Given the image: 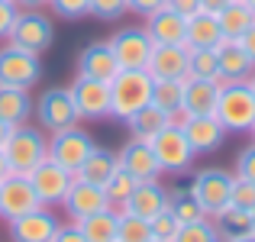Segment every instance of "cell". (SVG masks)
Masks as SVG:
<instances>
[{
  "label": "cell",
  "mask_w": 255,
  "mask_h": 242,
  "mask_svg": "<svg viewBox=\"0 0 255 242\" xmlns=\"http://www.w3.org/2000/svg\"><path fill=\"white\" fill-rule=\"evenodd\" d=\"M152 100V75L145 68H120L110 81V117L126 123L139 107Z\"/></svg>",
  "instance_id": "1"
},
{
  "label": "cell",
  "mask_w": 255,
  "mask_h": 242,
  "mask_svg": "<svg viewBox=\"0 0 255 242\" xmlns=\"http://www.w3.org/2000/svg\"><path fill=\"white\" fill-rule=\"evenodd\" d=\"M0 152H3V158H6L10 174H29L39 161L49 155V136H45L39 126H29V123L13 126L6 142L0 145Z\"/></svg>",
  "instance_id": "2"
},
{
  "label": "cell",
  "mask_w": 255,
  "mask_h": 242,
  "mask_svg": "<svg viewBox=\"0 0 255 242\" xmlns=\"http://www.w3.org/2000/svg\"><path fill=\"white\" fill-rule=\"evenodd\" d=\"M213 117L220 120L226 132H249L255 126V94L246 81L220 84V97L213 107Z\"/></svg>",
  "instance_id": "3"
},
{
  "label": "cell",
  "mask_w": 255,
  "mask_h": 242,
  "mask_svg": "<svg viewBox=\"0 0 255 242\" xmlns=\"http://www.w3.org/2000/svg\"><path fill=\"white\" fill-rule=\"evenodd\" d=\"M32 117L39 120V129L42 132H62L68 126H78L81 113L75 107V97H71L68 87H49V91L39 94V100L32 104Z\"/></svg>",
  "instance_id": "4"
},
{
  "label": "cell",
  "mask_w": 255,
  "mask_h": 242,
  "mask_svg": "<svg viewBox=\"0 0 255 242\" xmlns=\"http://www.w3.org/2000/svg\"><path fill=\"white\" fill-rule=\"evenodd\" d=\"M6 42L23 49V52H32V55H42L55 42V23L42 10H19Z\"/></svg>",
  "instance_id": "5"
},
{
  "label": "cell",
  "mask_w": 255,
  "mask_h": 242,
  "mask_svg": "<svg viewBox=\"0 0 255 242\" xmlns=\"http://www.w3.org/2000/svg\"><path fill=\"white\" fill-rule=\"evenodd\" d=\"M233 178H236L233 171L210 165V168H200V171L191 174V184H187V191L197 197V204L207 210V217H217V213L223 210L226 204H230Z\"/></svg>",
  "instance_id": "6"
},
{
  "label": "cell",
  "mask_w": 255,
  "mask_h": 242,
  "mask_svg": "<svg viewBox=\"0 0 255 242\" xmlns=\"http://www.w3.org/2000/svg\"><path fill=\"white\" fill-rule=\"evenodd\" d=\"M26 178H29V184H32V191H36L39 204H42V207H52V210H55V207H62L68 187L75 184V171H68L65 165H58V161L49 158V155L39 161V165L32 168Z\"/></svg>",
  "instance_id": "7"
},
{
  "label": "cell",
  "mask_w": 255,
  "mask_h": 242,
  "mask_svg": "<svg viewBox=\"0 0 255 242\" xmlns=\"http://www.w3.org/2000/svg\"><path fill=\"white\" fill-rule=\"evenodd\" d=\"M149 142H152V152H155V158H158L162 174H184V171H191L194 158H197L194 149L187 145V139H184V132H181L178 123H168L162 132H155Z\"/></svg>",
  "instance_id": "8"
},
{
  "label": "cell",
  "mask_w": 255,
  "mask_h": 242,
  "mask_svg": "<svg viewBox=\"0 0 255 242\" xmlns=\"http://www.w3.org/2000/svg\"><path fill=\"white\" fill-rule=\"evenodd\" d=\"M39 81H42V58L32 55V52L16 49V45H10V42L0 45V84L29 91Z\"/></svg>",
  "instance_id": "9"
},
{
  "label": "cell",
  "mask_w": 255,
  "mask_h": 242,
  "mask_svg": "<svg viewBox=\"0 0 255 242\" xmlns=\"http://www.w3.org/2000/svg\"><path fill=\"white\" fill-rule=\"evenodd\" d=\"M94 136L81 126H68L62 132H52L49 136V158H55L58 165H65L68 171H78L84 165V158L94 152Z\"/></svg>",
  "instance_id": "10"
},
{
  "label": "cell",
  "mask_w": 255,
  "mask_h": 242,
  "mask_svg": "<svg viewBox=\"0 0 255 242\" xmlns=\"http://www.w3.org/2000/svg\"><path fill=\"white\" fill-rule=\"evenodd\" d=\"M174 123L181 126L187 145L194 149V155H213L220 145L226 142V129L220 126V120L213 113H197V117H178Z\"/></svg>",
  "instance_id": "11"
},
{
  "label": "cell",
  "mask_w": 255,
  "mask_h": 242,
  "mask_svg": "<svg viewBox=\"0 0 255 242\" xmlns=\"http://www.w3.org/2000/svg\"><path fill=\"white\" fill-rule=\"evenodd\" d=\"M107 42H110L120 68H145V65H149L152 39L142 26H123V29H117Z\"/></svg>",
  "instance_id": "12"
},
{
  "label": "cell",
  "mask_w": 255,
  "mask_h": 242,
  "mask_svg": "<svg viewBox=\"0 0 255 242\" xmlns=\"http://www.w3.org/2000/svg\"><path fill=\"white\" fill-rule=\"evenodd\" d=\"M36 207H42V204H39V197H36V191H32L26 174H6L0 181V217L6 223L23 217V213H29V210H36Z\"/></svg>",
  "instance_id": "13"
},
{
  "label": "cell",
  "mask_w": 255,
  "mask_h": 242,
  "mask_svg": "<svg viewBox=\"0 0 255 242\" xmlns=\"http://www.w3.org/2000/svg\"><path fill=\"white\" fill-rule=\"evenodd\" d=\"M75 107L81 113V120H104L110 117V84L107 81H94V78H75V84L68 87Z\"/></svg>",
  "instance_id": "14"
},
{
  "label": "cell",
  "mask_w": 255,
  "mask_h": 242,
  "mask_svg": "<svg viewBox=\"0 0 255 242\" xmlns=\"http://www.w3.org/2000/svg\"><path fill=\"white\" fill-rule=\"evenodd\" d=\"M58 223L52 207H36V210L23 213V217L10 220V239L13 242H52Z\"/></svg>",
  "instance_id": "15"
},
{
  "label": "cell",
  "mask_w": 255,
  "mask_h": 242,
  "mask_svg": "<svg viewBox=\"0 0 255 242\" xmlns=\"http://www.w3.org/2000/svg\"><path fill=\"white\" fill-rule=\"evenodd\" d=\"M117 161L132 181H152V178L162 174L158 158H155V152H152V142H145V139H132L129 136L123 142V149L117 152Z\"/></svg>",
  "instance_id": "16"
},
{
  "label": "cell",
  "mask_w": 255,
  "mask_h": 242,
  "mask_svg": "<svg viewBox=\"0 0 255 242\" xmlns=\"http://www.w3.org/2000/svg\"><path fill=\"white\" fill-rule=\"evenodd\" d=\"M117 71H120V62L107 39H97V42L84 45L78 52V75L81 78H94V81H107L110 84L117 78Z\"/></svg>",
  "instance_id": "17"
},
{
  "label": "cell",
  "mask_w": 255,
  "mask_h": 242,
  "mask_svg": "<svg viewBox=\"0 0 255 242\" xmlns=\"http://www.w3.org/2000/svg\"><path fill=\"white\" fill-rule=\"evenodd\" d=\"M107 207V194H104V187L100 184H87V181L81 178H75V184L68 187V194H65V200H62V210L68 213V220H84V217H91V213H97V210H104Z\"/></svg>",
  "instance_id": "18"
},
{
  "label": "cell",
  "mask_w": 255,
  "mask_h": 242,
  "mask_svg": "<svg viewBox=\"0 0 255 242\" xmlns=\"http://www.w3.org/2000/svg\"><path fill=\"white\" fill-rule=\"evenodd\" d=\"M255 71V62L239 49L236 39H223L217 45V81L233 84V81H249Z\"/></svg>",
  "instance_id": "19"
},
{
  "label": "cell",
  "mask_w": 255,
  "mask_h": 242,
  "mask_svg": "<svg viewBox=\"0 0 255 242\" xmlns=\"http://www.w3.org/2000/svg\"><path fill=\"white\" fill-rule=\"evenodd\" d=\"M184 26H187V19L181 13H174L171 6H162V10L145 16L142 29L149 32L152 45H184Z\"/></svg>",
  "instance_id": "20"
},
{
  "label": "cell",
  "mask_w": 255,
  "mask_h": 242,
  "mask_svg": "<svg viewBox=\"0 0 255 242\" xmlns=\"http://www.w3.org/2000/svg\"><path fill=\"white\" fill-rule=\"evenodd\" d=\"M165 207H168V187H165L158 178L136 181L129 200H126V210L136 213V217H142V220H152L155 213H162Z\"/></svg>",
  "instance_id": "21"
},
{
  "label": "cell",
  "mask_w": 255,
  "mask_h": 242,
  "mask_svg": "<svg viewBox=\"0 0 255 242\" xmlns=\"http://www.w3.org/2000/svg\"><path fill=\"white\" fill-rule=\"evenodd\" d=\"M220 97V81L210 78H184V100H181V117H197L213 113Z\"/></svg>",
  "instance_id": "22"
},
{
  "label": "cell",
  "mask_w": 255,
  "mask_h": 242,
  "mask_svg": "<svg viewBox=\"0 0 255 242\" xmlns=\"http://www.w3.org/2000/svg\"><path fill=\"white\" fill-rule=\"evenodd\" d=\"M223 39L226 36L217 23V13L197 10L194 16H187V26H184V45L187 49H217Z\"/></svg>",
  "instance_id": "23"
},
{
  "label": "cell",
  "mask_w": 255,
  "mask_h": 242,
  "mask_svg": "<svg viewBox=\"0 0 255 242\" xmlns=\"http://www.w3.org/2000/svg\"><path fill=\"white\" fill-rule=\"evenodd\" d=\"M145 71L152 78H187V45H152Z\"/></svg>",
  "instance_id": "24"
},
{
  "label": "cell",
  "mask_w": 255,
  "mask_h": 242,
  "mask_svg": "<svg viewBox=\"0 0 255 242\" xmlns=\"http://www.w3.org/2000/svg\"><path fill=\"white\" fill-rule=\"evenodd\" d=\"M32 104H36V100L29 97V91L0 84V120H3L6 126L29 123V120H32Z\"/></svg>",
  "instance_id": "25"
},
{
  "label": "cell",
  "mask_w": 255,
  "mask_h": 242,
  "mask_svg": "<svg viewBox=\"0 0 255 242\" xmlns=\"http://www.w3.org/2000/svg\"><path fill=\"white\" fill-rule=\"evenodd\" d=\"M168 123H174V120L162 110V107L145 104V107H139V110L126 120V129H129L132 139H145V142H149V139L155 136V132H162Z\"/></svg>",
  "instance_id": "26"
},
{
  "label": "cell",
  "mask_w": 255,
  "mask_h": 242,
  "mask_svg": "<svg viewBox=\"0 0 255 242\" xmlns=\"http://www.w3.org/2000/svg\"><path fill=\"white\" fill-rule=\"evenodd\" d=\"M120 168V161H117V152H110V149H100V145H94V152L84 158V165L75 171V178H81L87 181V184H100L104 187L107 181L113 178V171Z\"/></svg>",
  "instance_id": "27"
},
{
  "label": "cell",
  "mask_w": 255,
  "mask_h": 242,
  "mask_svg": "<svg viewBox=\"0 0 255 242\" xmlns=\"http://www.w3.org/2000/svg\"><path fill=\"white\" fill-rule=\"evenodd\" d=\"M78 226H81V233H84L87 242H117L120 213L110 210V207H104V210H97V213H91V217L78 220Z\"/></svg>",
  "instance_id": "28"
},
{
  "label": "cell",
  "mask_w": 255,
  "mask_h": 242,
  "mask_svg": "<svg viewBox=\"0 0 255 242\" xmlns=\"http://www.w3.org/2000/svg\"><path fill=\"white\" fill-rule=\"evenodd\" d=\"M181 100H184V78H152V100L162 107L171 120L181 117Z\"/></svg>",
  "instance_id": "29"
},
{
  "label": "cell",
  "mask_w": 255,
  "mask_h": 242,
  "mask_svg": "<svg viewBox=\"0 0 255 242\" xmlns=\"http://www.w3.org/2000/svg\"><path fill=\"white\" fill-rule=\"evenodd\" d=\"M217 23H220V29H223L226 39H239L255 23V13L246 6V0H230V3L217 13Z\"/></svg>",
  "instance_id": "30"
},
{
  "label": "cell",
  "mask_w": 255,
  "mask_h": 242,
  "mask_svg": "<svg viewBox=\"0 0 255 242\" xmlns=\"http://www.w3.org/2000/svg\"><path fill=\"white\" fill-rule=\"evenodd\" d=\"M213 226H217L220 239H236V236H246V233H252V223H249V210H239V207H230L226 204L223 210L217 213V217H210Z\"/></svg>",
  "instance_id": "31"
},
{
  "label": "cell",
  "mask_w": 255,
  "mask_h": 242,
  "mask_svg": "<svg viewBox=\"0 0 255 242\" xmlns=\"http://www.w3.org/2000/svg\"><path fill=\"white\" fill-rule=\"evenodd\" d=\"M168 210L174 213V220H178L181 226L207 220V210L197 204V197H194L187 187H174V191H168Z\"/></svg>",
  "instance_id": "32"
},
{
  "label": "cell",
  "mask_w": 255,
  "mask_h": 242,
  "mask_svg": "<svg viewBox=\"0 0 255 242\" xmlns=\"http://www.w3.org/2000/svg\"><path fill=\"white\" fill-rule=\"evenodd\" d=\"M132 187H136V181L129 178V174L123 171V168H117L113 171V178L104 184V194H107V207L110 210H126V200H129V194H132Z\"/></svg>",
  "instance_id": "33"
},
{
  "label": "cell",
  "mask_w": 255,
  "mask_h": 242,
  "mask_svg": "<svg viewBox=\"0 0 255 242\" xmlns=\"http://www.w3.org/2000/svg\"><path fill=\"white\" fill-rule=\"evenodd\" d=\"M117 242H152L149 220L136 217V213H129V210H120V230H117Z\"/></svg>",
  "instance_id": "34"
},
{
  "label": "cell",
  "mask_w": 255,
  "mask_h": 242,
  "mask_svg": "<svg viewBox=\"0 0 255 242\" xmlns=\"http://www.w3.org/2000/svg\"><path fill=\"white\" fill-rule=\"evenodd\" d=\"M187 78L217 81V49H187Z\"/></svg>",
  "instance_id": "35"
},
{
  "label": "cell",
  "mask_w": 255,
  "mask_h": 242,
  "mask_svg": "<svg viewBox=\"0 0 255 242\" xmlns=\"http://www.w3.org/2000/svg\"><path fill=\"white\" fill-rule=\"evenodd\" d=\"M171 242H220V233L217 226H213V220H197V223H184L178 226V233H174Z\"/></svg>",
  "instance_id": "36"
},
{
  "label": "cell",
  "mask_w": 255,
  "mask_h": 242,
  "mask_svg": "<svg viewBox=\"0 0 255 242\" xmlns=\"http://www.w3.org/2000/svg\"><path fill=\"white\" fill-rule=\"evenodd\" d=\"M126 10H129V3H126V0H91L87 16L100 19V23H117V19L126 16Z\"/></svg>",
  "instance_id": "37"
},
{
  "label": "cell",
  "mask_w": 255,
  "mask_h": 242,
  "mask_svg": "<svg viewBox=\"0 0 255 242\" xmlns=\"http://www.w3.org/2000/svg\"><path fill=\"white\" fill-rule=\"evenodd\" d=\"M230 207H239V210H255V181L233 178V187H230Z\"/></svg>",
  "instance_id": "38"
},
{
  "label": "cell",
  "mask_w": 255,
  "mask_h": 242,
  "mask_svg": "<svg viewBox=\"0 0 255 242\" xmlns=\"http://www.w3.org/2000/svg\"><path fill=\"white\" fill-rule=\"evenodd\" d=\"M178 220H174V213L165 207L162 213H155V217L149 220V230H152V239H162V242H171L174 233H178Z\"/></svg>",
  "instance_id": "39"
},
{
  "label": "cell",
  "mask_w": 255,
  "mask_h": 242,
  "mask_svg": "<svg viewBox=\"0 0 255 242\" xmlns=\"http://www.w3.org/2000/svg\"><path fill=\"white\" fill-rule=\"evenodd\" d=\"M49 10L58 19H84L91 10V0H49Z\"/></svg>",
  "instance_id": "40"
},
{
  "label": "cell",
  "mask_w": 255,
  "mask_h": 242,
  "mask_svg": "<svg viewBox=\"0 0 255 242\" xmlns=\"http://www.w3.org/2000/svg\"><path fill=\"white\" fill-rule=\"evenodd\" d=\"M233 174H236V178H246V181H255V139L236 155V171Z\"/></svg>",
  "instance_id": "41"
},
{
  "label": "cell",
  "mask_w": 255,
  "mask_h": 242,
  "mask_svg": "<svg viewBox=\"0 0 255 242\" xmlns=\"http://www.w3.org/2000/svg\"><path fill=\"white\" fill-rule=\"evenodd\" d=\"M16 13H19V6L13 0H0V42H6L13 23H16Z\"/></svg>",
  "instance_id": "42"
},
{
  "label": "cell",
  "mask_w": 255,
  "mask_h": 242,
  "mask_svg": "<svg viewBox=\"0 0 255 242\" xmlns=\"http://www.w3.org/2000/svg\"><path fill=\"white\" fill-rule=\"evenodd\" d=\"M52 242H87V239H84L81 226H78L75 220H68V223H58V230H55V236H52Z\"/></svg>",
  "instance_id": "43"
},
{
  "label": "cell",
  "mask_w": 255,
  "mask_h": 242,
  "mask_svg": "<svg viewBox=\"0 0 255 242\" xmlns=\"http://www.w3.org/2000/svg\"><path fill=\"white\" fill-rule=\"evenodd\" d=\"M126 3H129V10H132V13H139V16H149V13L162 10L168 0H126Z\"/></svg>",
  "instance_id": "44"
},
{
  "label": "cell",
  "mask_w": 255,
  "mask_h": 242,
  "mask_svg": "<svg viewBox=\"0 0 255 242\" xmlns=\"http://www.w3.org/2000/svg\"><path fill=\"white\" fill-rule=\"evenodd\" d=\"M165 6H171L174 13H181V16L187 19V16H194V13L200 10V0H168Z\"/></svg>",
  "instance_id": "45"
},
{
  "label": "cell",
  "mask_w": 255,
  "mask_h": 242,
  "mask_svg": "<svg viewBox=\"0 0 255 242\" xmlns=\"http://www.w3.org/2000/svg\"><path fill=\"white\" fill-rule=\"evenodd\" d=\"M236 42H239V49H243V52H246V55H249V58H252V62H255V23H252V26H249V29H246V32H243V36H239V39H236Z\"/></svg>",
  "instance_id": "46"
},
{
  "label": "cell",
  "mask_w": 255,
  "mask_h": 242,
  "mask_svg": "<svg viewBox=\"0 0 255 242\" xmlns=\"http://www.w3.org/2000/svg\"><path fill=\"white\" fill-rule=\"evenodd\" d=\"M226 3H230V0H200V10H207V13H220Z\"/></svg>",
  "instance_id": "47"
},
{
  "label": "cell",
  "mask_w": 255,
  "mask_h": 242,
  "mask_svg": "<svg viewBox=\"0 0 255 242\" xmlns=\"http://www.w3.org/2000/svg\"><path fill=\"white\" fill-rule=\"evenodd\" d=\"M13 3H16L19 10H39V6H45L49 0H13Z\"/></svg>",
  "instance_id": "48"
},
{
  "label": "cell",
  "mask_w": 255,
  "mask_h": 242,
  "mask_svg": "<svg viewBox=\"0 0 255 242\" xmlns=\"http://www.w3.org/2000/svg\"><path fill=\"white\" fill-rule=\"evenodd\" d=\"M10 129H13V126H6V123H3V120H0V145H3V142H6V136H10Z\"/></svg>",
  "instance_id": "49"
},
{
  "label": "cell",
  "mask_w": 255,
  "mask_h": 242,
  "mask_svg": "<svg viewBox=\"0 0 255 242\" xmlns=\"http://www.w3.org/2000/svg\"><path fill=\"white\" fill-rule=\"evenodd\" d=\"M10 174V168H6V158H3V152H0V181Z\"/></svg>",
  "instance_id": "50"
},
{
  "label": "cell",
  "mask_w": 255,
  "mask_h": 242,
  "mask_svg": "<svg viewBox=\"0 0 255 242\" xmlns=\"http://www.w3.org/2000/svg\"><path fill=\"white\" fill-rule=\"evenodd\" d=\"M226 242H255V233H246V236H236V239H226Z\"/></svg>",
  "instance_id": "51"
},
{
  "label": "cell",
  "mask_w": 255,
  "mask_h": 242,
  "mask_svg": "<svg viewBox=\"0 0 255 242\" xmlns=\"http://www.w3.org/2000/svg\"><path fill=\"white\" fill-rule=\"evenodd\" d=\"M246 84H249V87H252V94H255V71H252V78L246 81Z\"/></svg>",
  "instance_id": "52"
},
{
  "label": "cell",
  "mask_w": 255,
  "mask_h": 242,
  "mask_svg": "<svg viewBox=\"0 0 255 242\" xmlns=\"http://www.w3.org/2000/svg\"><path fill=\"white\" fill-rule=\"evenodd\" d=\"M249 223H252V233H255V210H249Z\"/></svg>",
  "instance_id": "53"
},
{
  "label": "cell",
  "mask_w": 255,
  "mask_h": 242,
  "mask_svg": "<svg viewBox=\"0 0 255 242\" xmlns=\"http://www.w3.org/2000/svg\"><path fill=\"white\" fill-rule=\"evenodd\" d=\"M246 6H249V10L255 13V0H246Z\"/></svg>",
  "instance_id": "54"
},
{
  "label": "cell",
  "mask_w": 255,
  "mask_h": 242,
  "mask_svg": "<svg viewBox=\"0 0 255 242\" xmlns=\"http://www.w3.org/2000/svg\"><path fill=\"white\" fill-rule=\"evenodd\" d=\"M249 132H252V139H255V126H252V129H249Z\"/></svg>",
  "instance_id": "55"
},
{
  "label": "cell",
  "mask_w": 255,
  "mask_h": 242,
  "mask_svg": "<svg viewBox=\"0 0 255 242\" xmlns=\"http://www.w3.org/2000/svg\"><path fill=\"white\" fill-rule=\"evenodd\" d=\"M152 242H162V239H152Z\"/></svg>",
  "instance_id": "56"
},
{
  "label": "cell",
  "mask_w": 255,
  "mask_h": 242,
  "mask_svg": "<svg viewBox=\"0 0 255 242\" xmlns=\"http://www.w3.org/2000/svg\"><path fill=\"white\" fill-rule=\"evenodd\" d=\"M220 242H223V239H220Z\"/></svg>",
  "instance_id": "57"
}]
</instances>
